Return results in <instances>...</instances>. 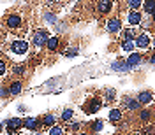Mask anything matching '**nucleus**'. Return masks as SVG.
<instances>
[{
    "mask_svg": "<svg viewBox=\"0 0 155 135\" xmlns=\"http://www.w3.org/2000/svg\"><path fill=\"white\" fill-rule=\"evenodd\" d=\"M21 126H23V119H19V118H12V119L7 121V128H12V130L16 128V130H18Z\"/></svg>",
    "mask_w": 155,
    "mask_h": 135,
    "instance_id": "6ab92c4d",
    "label": "nucleus"
},
{
    "mask_svg": "<svg viewBox=\"0 0 155 135\" xmlns=\"http://www.w3.org/2000/svg\"><path fill=\"white\" fill-rule=\"evenodd\" d=\"M9 49L12 55H18V56H23V55H27L30 49V44L27 40H23V39H14V40H11L9 44Z\"/></svg>",
    "mask_w": 155,
    "mask_h": 135,
    "instance_id": "f257e3e1",
    "label": "nucleus"
},
{
    "mask_svg": "<svg viewBox=\"0 0 155 135\" xmlns=\"http://www.w3.org/2000/svg\"><path fill=\"white\" fill-rule=\"evenodd\" d=\"M102 128H104L102 119H97V121H94V123H92V126H90V130H92V132H95V133L102 132Z\"/></svg>",
    "mask_w": 155,
    "mask_h": 135,
    "instance_id": "5701e85b",
    "label": "nucleus"
},
{
    "mask_svg": "<svg viewBox=\"0 0 155 135\" xmlns=\"http://www.w3.org/2000/svg\"><path fill=\"white\" fill-rule=\"evenodd\" d=\"M141 60H143V56L139 53H129V58L125 60V65L127 67H136V65L141 63Z\"/></svg>",
    "mask_w": 155,
    "mask_h": 135,
    "instance_id": "9d476101",
    "label": "nucleus"
},
{
    "mask_svg": "<svg viewBox=\"0 0 155 135\" xmlns=\"http://www.w3.org/2000/svg\"><path fill=\"white\" fill-rule=\"evenodd\" d=\"M120 119H122V111H120V109H111V111H109V121L118 123Z\"/></svg>",
    "mask_w": 155,
    "mask_h": 135,
    "instance_id": "a211bd4d",
    "label": "nucleus"
},
{
    "mask_svg": "<svg viewBox=\"0 0 155 135\" xmlns=\"http://www.w3.org/2000/svg\"><path fill=\"white\" fill-rule=\"evenodd\" d=\"M143 11H145L148 16H153L155 12V0H143Z\"/></svg>",
    "mask_w": 155,
    "mask_h": 135,
    "instance_id": "ddd939ff",
    "label": "nucleus"
},
{
    "mask_svg": "<svg viewBox=\"0 0 155 135\" xmlns=\"http://www.w3.org/2000/svg\"><path fill=\"white\" fill-rule=\"evenodd\" d=\"M23 126H25V128H28V130H37V128H42L41 121L35 119V118H27V119L23 121Z\"/></svg>",
    "mask_w": 155,
    "mask_h": 135,
    "instance_id": "9b49d317",
    "label": "nucleus"
},
{
    "mask_svg": "<svg viewBox=\"0 0 155 135\" xmlns=\"http://www.w3.org/2000/svg\"><path fill=\"white\" fill-rule=\"evenodd\" d=\"M120 2H125V0H120Z\"/></svg>",
    "mask_w": 155,
    "mask_h": 135,
    "instance_id": "2f4dec72",
    "label": "nucleus"
},
{
    "mask_svg": "<svg viewBox=\"0 0 155 135\" xmlns=\"http://www.w3.org/2000/svg\"><path fill=\"white\" fill-rule=\"evenodd\" d=\"M76 53H78V49H76V48H74V49H69L65 56H76Z\"/></svg>",
    "mask_w": 155,
    "mask_h": 135,
    "instance_id": "c85d7f7f",
    "label": "nucleus"
},
{
    "mask_svg": "<svg viewBox=\"0 0 155 135\" xmlns=\"http://www.w3.org/2000/svg\"><path fill=\"white\" fill-rule=\"evenodd\" d=\"M78 135H90V133H87V132H85V133H78Z\"/></svg>",
    "mask_w": 155,
    "mask_h": 135,
    "instance_id": "7c9ffc66",
    "label": "nucleus"
},
{
    "mask_svg": "<svg viewBox=\"0 0 155 135\" xmlns=\"http://www.w3.org/2000/svg\"><path fill=\"white\" fill-rule=\"evenodd\" d=\"M125 2H127V7L130 11H139L141 4H143V0H125Z\"/></svg>",
    "mask_w": 155,
    "mask_h": 135,
    "instance_id": "aec40b11",
    "label": "nucleus"
},
{
    "mask_svg": "<svg viewBox=\"0 0 155 135\" xmlns=\"http://www.w3.org/2000/svg\"><path fill=\"white\" fill-rule=\"evenodd\" d=\"M150 118H152V109H143V111H139V119L146 123V121H150Z\"/></svg>",
    "mask_w": 155,
    "mask_h": 135,
    "instance_id": "4be33fe9",
    "label": "nucleus"
},
{
    "mask_svg": "<svg viewBox=\"0 0 155 135\" xmlns=\"http://www.w3.org/2000/svg\"><path fill=\"white\" fill-rule=\"evenodd\" d=\"M2 130H4V125H2V123H0V132H2Z\"/></svg>",
    "mask_w": 155,
    "mask_h": 135,
    "instance_id": "c756f323",
    "label": "nucleus"
},
{
    "mask_svg": "<svg viewBox=\"0 0 155 135\" xmlns=\"http://www.w3.org/2000/svg\"><path fill=\"white\" fill-rule=\"evenodd\" d=\"M25 72V65H14L12 67V74L16 76V74H23Z\"/></svg>",
    "mask_w": 155,
    "mask_h": 135,
    "instance_id": "a878e982",
    "label": "nucleus"
},
{
    "mask_svg": "<svg viewBox=\"0 0 155 135\" xmlns=\"http://www.w3.org/2000/svg\"><path fill=\"white\" fill-rule=\"evenodd\" d=\"M35 135H41V133H35Z\"/></svg>",
    "mask_w": 155,
    "mask_h": 135,
    "instance_id": "473e14b6",
    "label": "nucleus"
},
{
    "mask_svg": "<svg viewBox=\"0 0 155 135\" xmlns=\"http://www.w3.org/2000/svg\"><path fill=\"white\" fill-rule=\"evenodd\" d=\"M106 28H107V32H109V33H118V32L122 30V21H120V18H111V19H107Z\"/></svg>",
    "mask_w": 155,
    "mask_h": 135,
    "instance_id": "1a4fd4ad",
    "label": "nucleus"
},
{
    "mask_svg": "<svg viewBox=\"0 0 155 135\" xmlns=\"http://www.w3.org/2000/svg\"><path fill=\"white\" fill-rule=\"evenodd\" d=\"M111 9H113V0H99L97 2V14H101V16H106V14H109L111 12Z\"/></svg>",
    "mask_w": 155,
    "mask_h": 135,
    "instance_id": "39448f33",
    "label": "nucleus"
},
{
    "mask_svg": "<svg viewBox=\"0 0 155 135\" xmlns=\"http://www.w3.org/2000/svg\"><path fill=\"white\" fill-rule=\"evenodd\" d=\"M49 135H65V126L64 125H53L49 128Z\"/></svg>",
    "mask_w": 155,
    "mask_h": 135,
    "instance_id": "f3484780",
    "label": "nucleus"
},
{
    "mask_svg": "<svg viewBox=\"0 0 155 135\" xmlns=\"http://www.w3.org/2000/svg\"><path fill=\"white\" fill-rule=\"evenodd\" d=\"M48 39H49L48 30L39 28V30H35V32H34L32 42H34V46H35L37 49H42V48H46V42H48Z\"/></svg>",
    "mask_w": 155,
    "mask_h": 135,
    "instance_id": "7ed1b4c3",
    "label": "nucleus"
},
{
    "mask_svg": "<svg viewBox=\"0 0 155 135\" xmlns=\"http://www.w3.org/2000/svg\"><path fill=\"white\" fill-rule=\"evenodd\" d=\"M115 96H116V93H115V91H111V89H109V91H107V98H106V102H111V100H113Z\"/></svg>",
    "mask_w": 155,
    "mask_h": 135,
    "instance_id": "cd10ccee",
    "label": "nucleus"
},
{
    "mask_svg": "<svg viewBox=\"0 0 155 135\" xmlns=\"http://www.w3.org/2000/svg\"><path fill=\"white\" fill-rule=\"evenodd\" d=\"M58 46H60V39L55 35V37H49L48 39V42H46V48H48L49 53H55L58 49Z\"/></svg>",
    "mask_w": 155,
    "mask_h": 135,
    "instance_id": "f8f14e48",
    "label": "nucleus"
},
{
    "mask_svg": "<svg viewBox=\"0 0 155 135\" xmlns=\"http://www.w3.org/2000/svg\"><path fill=\"white\" fill-rule=\"evenodd\" d=\"M7 68H9V63H7V60L0 56V79H2V77L7 74Z\"/></svg>",
    "mask_w": 155,
    "mask_h": 135,
    "instance_id": "412c9836",
    "label": "nucleus"
},
{
    "mask_svg": "<svg viewBox=\"0 0 155 135\" xmlns=\"http://www.w3.org/2000/svg\"><path fill=\"white\" fill-rule=\"evenodd\" d=\"M7 96H9L7 88H0V98H7Z\"/></svg>",
    "mask_w": 155,
    "mask_h": 135,
    "instance_id": "bb28decb",
    "label": "nucleus"
},
{
    "mask_svg": "<svg viewBox=\"0 0 155 135\" xmlns=\"http://www.w3.org/2000/svg\"><path fill=\"white\" fill-rule=\"evenodd\" d=\"M139 104H150L152 100H153V93L152 91H143V93H139L137 98H136Z\"/></svg>",
    "mask_w": 155,
    "mask_h": 135,
    "instance_id": "4468645a",
    "label": "nucleus"
},
{
    "mask_svg": "<svg viewBox=\"0 0 155 135\" xmlns=\"http://www.w3.org/2000/svg\"><path fill=\"white\" fill-rule=\"evenodd\" d=\"M102 105V98H97V96H92V98H88L87 104L83 105V111L88 112V114H95L97 111L101 109Z\"/></svg>",
    "mask_w": 155,
    "mask_h": 135,
    "instance_id": "20e7f679",
    "label": "nucleus"
},
{
    "mask_svg": "<svg viewBox=\"0 0 155 135\" xmlns=\"http://www.w3.org/2000/svg\"><path fill=\"white\" fill-rule=\"evenodd\" d=\"M4 23H5L7 30H14V32H16V30H19L21 27H23V18H21L19 12H11V14L5 16Z\"/></svg>",
    "mask_w": 155,
    "mask_h": 135,
    "instance_id": "f03ea898",
    "label": "nucleus"
},
{
    "mask_svg": "<svg viewBox=\"0 0 155 135\" xmlns=\"http://www.w3.org/2000/svg\"><path fill=\"white\" fill-rule=\"evenodd\" d=\"M122 48H124V51H127V53H132L134 44H132L130 40H122Z\"/></svg>",
    "mask_w": 155,
    "mask_h": 135,
    "instance_id": "b1692460",
    "label": "nucleus"
},
{
    "mask_svg": "<svg viewBox=\"0 0 155 135\" xmlns=\"http://www.w3.org/2000/svg\"><path fill=\"white\" fill-rule=\"evenodd\" d=\"M72 114H74V111H71V109H65V111L62 112V116H60V119H62V121H69V119L72 118Z\"/></svg>",
    "mask_w": 155,
    "mask_h": 135,
    "instance_id": "393cba45",
    "label": "nucleus"
},
{
    "mask_svg": "<svg viewBox=\"0 0 155 135\" xmlns=\"http://www.w3.org/2000/svg\"><path fill=\"white\" fill-rule=\"evenodd\" d=\"M46 2H49V0H46Z\"/></svg>",
    "mask_w": 155,
    "mask_h": 135,
    "instance_id": "72a5a7b5",
    "label": "nucleus"
},
{
    "mask_svg": "<svg viewBox=\"0 0 155 135\" xmlns=\"http://www.w3.org/2000/svg\"><path fill=\"white\" fill-rule=\"evenodd\" d=\"M21 89H23V81L21 79H12L9 83V86H7V91H9V96H16L21 93Z\"/></svg>",
    "mask_w": 155,
    "mask_h": 135,
    "instance_id": "423d86ee",
    "label": "nucleus"
},
{
    "mask_svg": "<svg viewBox=\"0 0 155 135\" xmlns=\"http://www.w3.org/2000/svg\"><path fill=\"white\" fill-rule=\"evenodd\" d=\"M150 44H152V37H150L148 33H145V32L136 37V46H137V48L146 49V48H150Z\"/></svg>",
    "mask_w": 155,
    "mask_h": 135,
    "instance_id": "6e6552de",
    "label": "nucleus"
},
{
    "mask_svg": "<svg viewBox=\"0 0 155 135\" xmlns=\"http://www.w3.org/2000/svg\"><path fill=\"white\" fill-rule=\"evenodd\" d=\"M124 105H125L127 109H130V111H139L141 104H139L136 98H125V100H124Z\"/></svg>",
    "mask_w": 155,
    "mask_h": 135,
    "instance_id": "dca6fc26",
    "label": "nucleus"
},
{
    "mask_svg": "<svg viewBox=\"0 0 155 135\" xmlns=\"http://www.w3.org/2000/svg\"><path fill=\"white\" fill-rule=\"evenodd\" d=\"M41 125H42V128H51L53 125H57V118H55L53 114H46L44 118H42Z\"/></svg>",
    "mask_w": 155,
    "mask_h": 135,
    "instance_id": "2eb2a0df",
    "label": "nucleus"
},
{
    "mask_svg": "<svg viewBox=\"0 0 155 135\" xmlns=\"http://www.w3.org/2000/svg\"><path fill=\"white\" fill-rule=\"evenodd\" d=\"M127 21H129L130 27H137V25L143 21V14H141L139 11H129V12H127Z\"/></svg>",
    "mask_w": 155,
    "mask_h": 135,
    "instance_id": "0eeeda50",
    "label": "nucleus"
}]
</instances>
